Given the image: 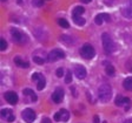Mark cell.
I'll return each mask as SVG.
<instances>
[{
  "instance_id": "obj_19",
  "label": "cell",
  "mask_w": 132,
  "mask_h": 123,
  "mask_svg": "<svg viewBox=\"0 0 132 123\" xmlns=\"http://www.w3.org/2000/svg\"><path fill=\"white\" fill-rule=\"evenodd\" d=\"M58 25L59 26H61L63 28H69L70 27V24H69V21L66 19H63V18H60V19H58Z\"/></svg>"
},
{
  "instance_id": "obj_27",
  "label": "cell",
  "mask_w": 132,
  "mask_h": 123,
  "mask_svg": "<svg viewBox=\"0 0 132 123\" xmlns=\"http://www.w3.org/2000/svg\"><path fill=\"white\" fill-rule=\"evenodd\" d=\"M7 48V42L5 41V39H1L0 40V50H5Z\"/></svg>"
},
{
  "instance_id": "obj_6",
  "label": "cell",
  "mask_w": 132,
  "mask_h": 123,
  "mask_svg": "<svg viewBox=\"0 0 132 123\" xmlns=\"http://www.w3.org/2000/svg\"><path fill=\"white\" fill-rule=\"evenodd\" d=\"M65 57V53L61 49H53L48 53V60L50 61H58Z\"/></svg>"
},
{
  "instance_id": "obj_28",
  "label": "cell",
  "mask_w": 132,
  "mask_h": 123,
  "mask_svg": "<svg viewBox=\"0 0 132 123\" xmlns=\"http://www.w3.org/2000/svg\"><path fill=\"white\" fill-rule=\"evenodd\" d=\"M32 3L36 7H41V6L44 5V0H33Z\"/></svg>"
},
{
  "instance_id": "obj_31",
  "label": "cell",
  "mask_w": 132,
  "mask_h": 123,
  "mask_svg": "<svg viewBox=\"0 0 132 123\" xmlns=\"http://www.w3.org/2000/svg\"><path fill=\"white\" fill-rule=\"evenodd\" d=\"M13 121H14V115L12 114L11 116H10V117L7 118V122H13Z\"/></svg>"
},
{
  "instance_id": "obj_13",
  "label": "cell",
  "mask_w": 132,
  "mask_h": 123,
  "mask_svg": "<svg viewBox=\"0 0 132 123\" xmlns=\"http://www.w3.org/2000/svg\"><path fill=\"white\" fill-rule=\"evenodd\" d=\"M14 62H15V65L18 67H21V68H28L30 67V63L26 62V61H22L21 57H19V56L14 57Z\"/></svg>"
},
{
  "instance_id": "obj_11",
  "label": "cell",
  "mask_w": 132,
  "mask_h": 123,
  "mask_svg": "<svg viewBox=\"0 0 132 123\" xmlns=\"http://www.w3.org/2000/svg\"><path fill=\"white\" fill-rule=\"evenodd\" d=\"M104 20L105 21H110V15H109V14H105V13H100L94 18V21H96L97 25H102L103 22H104Z\"/></svg>"
},
{
  "instance_id": "obj_17",
  "label": "cell",
  "mask_w": 132,
  "mask_h": 123,
  "mask_svg": "<svg viewBox=\"0 0 132 123\" xmlns=\"http://www.w3.org/2000/svg\"><path fill=\"white\" fill-rule=\"evenodd\" d=\"M105 70H106V74L107 75H110V76H113L116 73V69L114 67H113L112 65H110V63H107L106 67H105Z\"/></svg>"
},
{
  "instance_id": "obj_26",
  "label": "cell",
  "mask_w": 132,
  "mask_h": 123,
  "mask_svg": "<svg viewBox=\"0 0 132 123\" xmlns=\"http://www.w3.org/2000/svg\"><path fill=\"white\" fill-rule=\"evenodd\" d=\"M72 81V75H71V71L67 70L66 71V77H65V83H71Z\"/></svg>"
},
{
  "instance_id": "obj_12",
  "label": "cell",
  "mask_w": 132,
  "mask_h": 123,
  "mask_svg": "<svg viewBox=\"0 0 132 123\" xmlns=\"http://www.w3.org/2000/svg\"><path fill=\"white\" fill-rule=\"evenodd\" d=\"M123 14L129 19H132V0H129L127 5L123 9Z\"/></svg>"
},
{
  "instance_id": "obj_4",
  "label": "cell",
  "mask_w": 132,
  "mask_h": 123,
  "mask_svg": "<svg viewBox=\"0 0 132 123\" xmlns=\"http://www.w3.org/2000/svg\"><path fill=\"white\" fill-rule=\"evenodd\" d=\"M11 34H12L13 40L15 41V42H18V44H24V42H26V41H27L26 35H25L21 30L16 29V28H12V29H11Z\"/></svg>"
},
{
  "instance_id": "obj_21",
  "label": "cell",
  "mask_w": 132,
  "mask_h": 123,
  "mask_svg": "<svg viewBox=\"0 0 132 123\" xmlns=\"http://www.w3.org/2000/svg\"><path fill=\"white\" fill-rule=\"evenodd\" d=\"M45 85H46V82H45V77H41V79L37 82V88H38V90H43V89H44Z\"/></svg>"
},
{
  "instance_id": "obj_25",
  "label": "cell",
  "mask_w": 132,
  "mask_h": 123,
  "mask_svg": "<svg viewBox=\"0 0 132 123\" xmlns=\"http://www.w3.org/2000/svg\"><path fill=\"white\" fill-rule=\"evenodd\" d=\"M33 61H34L36 63H39V65H43V63L45 62V60L40 56H33Z\"/></svg>"
},
{
  "instance_id": "obj_5",
  "label": "cell",
  "mask_w": 132,
  "mask_h": 123,
  "mask_svg": "<svg viewBox=\"0 0 132 123\" xmlns=\"http://www.w3.org/2000/svg\"><path fill=\"white\" fill-rule=\"evenodd\" d=\"M21 116H22V118H24V121H25L26 123H32V122H34V120H36V117H37V115H36V112H34V110L30 109V108L25 109L24 111H22Z\"/></svg>"
},
{
  "instance_id": "obj_10",
  "label": "cell",
  "mask_w": 132,
  "mask_h": 123,
  "mask_svg": "<svg viewBox=\"0 0 132 123\" xmlns=\"http://www.w3.org/2000/svg\"><path fill=\"white\" fill-rule=\"evenodd\" d=\"M5 100L11 104H16L18 102V95L14 91H7L5 94Z\"/></svg>"
},
{
  "instance_id": "obj_32",
  "label": "cell",
  "mask_w": 132,
  "mask_h": 123,
  "mask_svg": "<svg viewBox=\"0 0 132 123\" xmlns=\"http://www.w3.org/2000/svg\"><path fill=\"white\" fill-rule=\"evenodd\" d=\"M41 123H51V121H50L48 118H43V121H41Z\"/></svg>"
},
{
  "instance_id": "obj_9",
  "label": "cell",
  "mask_w": 132,
  "mask_h": 123,
  "mask_svg": "<svg viewBox=\"0 0 132 123\" xmlns=\"http://www.w3.org/2000/svg\"><path fill=\"white\" fill-rule=\"evenodd\" d=\"M74 75L78 79H85L86 77V69L85 67H82L81 65L74 66Z\"/></svg>"
},
{
  "instance_id": "obj_2",
  "label": "cell",
  "mask_w": 132,
  "mask_h": 123,
  "mask_svg": "<svg viewBox=\"0 0 132 123\" xmlns=\"http://www.w3.org/2000/svg\"><path fill=\"white\" fill-rule=\"evenodd\" d=\"M102 40H103V47H104V50L107 53V54H111L116 50V46L113 44L111 36L107 34V33H104L102 35Z\"/></svg>"
},
{
  "instance_id": "obj_3",
  "label": "cell",
  "mask_w": 132,
  "mask_h": 123,
  "mask_svg": "<svg viewBox=\"0 0 132 123\" xmlns=\"http://www.w3.org/2000/svg\"><path fill=\"white\" fill-rule=\"evenodd\" d=\"M94 54H96V52H94V48L91 46V45H88V44L84 45V46L80 48V55H81L84 59H87V60H90V59L94 57Z\"/></svg>"
},
{
  "instance_id": "obj_30",
  "label": "cell",
  "mask_w": 132,
  "mask_h": 123,
  "mask_svg": "<svg viewBox=\"0 0 132 123\" xmlns=\"http://www.w3.org/2000/svg\"><path fill=\"white\" fill-rule=\"evenodd\" d=\"M93 123H100L99 122V116L98 115H96V116L93 117Z\"/></svg>"
},
{
  "instance_id": "obj_33",
  "label": "cell",
  "mask_w": 132,
  "mask_h": 123,
  "mask_svg": "<svg viewBox=\"0 0 132 123\" xmlns=\"http://www.w3.org/2000/svg\"><path fill=\"white\" fill-rule=\"evenodd\" d=\"M80 1H82V3H85V4H88L91 0H80Z\"/></svg>"
},
{
  "instance_id": "obj_16",
  "label": "cell",
  "mask_w": 132,
  "mask_h": 123,
  "mask_svg": "<svg viewBox=\"0 0 132 123\" xmlns=\"http://www.w3.org/2000/svg\"><path fill=\"white\" fill-rule=\"evenodd\" d=\"M123 86L126 90H132V77H127L124 80Z\"/></svg>"
},
{
  "instance_id": "obj_15",
  "label": "cell",
  "mask_w": 132,
  "mask_h": 123,
  "mask_svg": "<svg viewBox=\"0 0 132 123\" xmlns=\"http://www.w3.org/2000/svg\"><path fill=\"white\" fill-rule=\"evenodd\" d=\"M24 94H25V96H30L32 98V101H37V95L34 94V91L32 89H30V88L24 89Z\"/></svg>"
},
{
  "instance_id": "obj_14",
  "label": "cell",
  "mask_w": 132,
  "mask_h": 123,
  "mask_svg": "<svg viewBox=\"0 0 132 123\" xmlns=\"http://www.w3.org/2000/svg\"><path fill=\"white\" fill-rule=\"evenodd\" d=\"M72 16H73V21L76 25H78V26L85 25V19H84L81 15H72Z\"/></svg>"
},
{
  "instance_id": "obj_24",
  "label": "cell",
  "mask_w": 132,
  "mask_h": 123,
  "mask_svg": "<svg viewBox=\"0 0 132 123\" xmlns=\"http://www.w3.org/2000/svg\"><path fill=\"white\" fill-rule=\"evenodd\" d=\"M41 77H44V76H43L40 73H34L32 75V80H33V81H36V82H38L39 80L41 79Z\"/></svg>"
},
{
  "instance_id": "obj_36",
  "label": "cell",
  "mask_w": 132,
  "mask_h": 123,
  "mask_svg": "<svg viewBox=\"0 0 132 123\" xmlns=\"http://www.w3.org/2000/svg\"><path fill=\"white\" fill-rule=\"evenodd\" d=\"M104 123H106V122H104Z\"/></svg>"
},
{
  "instance_id": "obj_29",
  "label": "cell",
  "mask_w": 132,
  "mask_h": 123,
  "mask_svg": "<svg viewBox=\"0 0 132 123\" xmlns=\"http://www.w3.org/2000/svg\"><path fill=\"white\" fill-rule=\"evenodd\" d=\"M55 74H57V76L58 77H61L64 75V70H63V68H58L57 69V71H55Z\"/></svg>"
},
{
  "instance_id": "obj_7",
  "label": "cell",
  "mask_w": 132,
  "mask_h": 123,
  "mask_svg": "<svg viewBox=\"0 0 132 123\" xmlns=\"http://www.w3.org/2000/svg\"><path fill=\"white\" fill-rule=\"evenodd\" d=\"M70 118V112L66 109H60V111L54 115V120L57 122H66Z\"/></svg>"
},
{
  "instance_id": "obj_34",
  "label": "cell",
  "mask_w": 132,
  "mask_h": 123,
  "mask_svg": "<svg viewBox=\"0 0 132 123\" xmlns=\"http://www.w3.org/2000/svg\"><path fill=\"white\" fill-rule=\"evenodd\" d=\"M125 123H132V120H126L125 121Z\"/></svg>"
},
{
  "instance_id": "obj_1",
  "label": "cell",
  "mask_w": 132,
  "mask_h": 123,
  "mask_svg": "<svg viewBox=\"0 0 132 123\" xmlns=\"http://www.w3.org/2000/svg\"><path fill=\"white\" fill-rule=\"evenodd\" d=\"M98 96H99V100L104 103L109 102L112 97V89L109 85H102L99 87L98 89Z\"/></svg>"
},
{
  "instance_id": "obj_35",
  "label": "cell",
  "mask_w": 132,
  "mask_h": 123,
  "mask_svg": "<svg viewBox=\"0 0 132 123\" xmlns=\"http://www.w3.org/2000/svg\"><path fill=\"white\" fill-rule=\"evenodd\" d=\"M3 1H6V0H3Z\"/></svg>"
},
{
  "instance_id": "obj_18",
  "label": "cell",
  "mask_w": 132,
  "mask_h": 123,
  "mask_svg": "<svg viewBox=\"0 0 132 123\" xmlns=\"http://www.w3.org/2000/svg\"><path fill=\"white\" fill-rule=\"evenodd\" d=\"M84 12H85V8L81 7V6H77V7L73 9V13H72V15H81Z\"/></svg>"
},
{
  "instance_id": "obj_8",
  "label": "cell",
  "mask_w": 132,
  "mask_h": 123,
  "mask_svg": "<svg viewBox=\"0 0 132 123\" xmlns=\"http://www.w3.org/2000/svg\"><path fill=\"white\" fill-rule=\"evenodd\" d=\"M64 98V90L61 88H57L52 94V100L54 103H60Z\"/></svg>"
},
{
  "instance_id": "obj_23",
  "label": "cell",
  "mask_w": 132,
  "mask_h": 123,
  "mask_svg": "<svg viewBox=\"0 0 132 123\" xmlns=\"http://www.w3.org/2000/svg\"><path fill=\"white\" fill-rule=\"evenodd\" d=\"M123 102H124V97L121 95H118L116 97V104L118 107H123Z\"/></svg>"
},
{
  "instance_id": "obj_20",
  "label": "cell",
  "mask_w": 132,
  "mask_h": 123,
  "mask_svg": "<svg viewBox=\"0 0 132 123\" xmlns=\"http://www.w3.org/2000/svg\"><path fill=\"white\" fill-rule=\"evenodd\" d=\"M0 115H1V117H3V118L7 120V118L12 115V110H10V109H3V110H1V112H0Z\"/></svg>"
},
{
  "instance_id": "obj_37",
  "label": "cell",
  "mask_w": 132,
  "mask_h": 123,
  "mask_svg": "<svg viewBox=\"0 0 132 123\" xmlns=\"http://www.w3.org/2000/svg\"><path fill=\"white\" fill-rule=\"evenodd\" d=\"M131 70H132V68H131Z\"/></svg>"
},
{
  "instance_id": "obj_22",
  "label": "cell",
  "mask_w": 132,
  "mask_h": 123,
  "mask_svg": "<svg viewBox=\"0 0 132 123\" xmlns=\"http://www.w3.org/2000/svg\"><path fill=\"white\" fill-rule=\"evenodd\" d=\"M123 107L125 110H129L131 107V100L129 97H124V102H123Z\"/></svg>"
}]
</instances>
